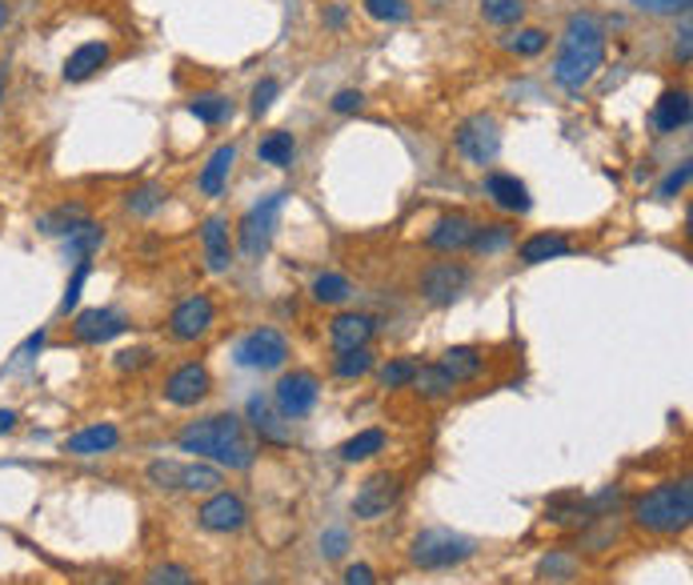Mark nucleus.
<instances>
[{
    "mask_svg": "<svg viewBox=\"0 0 693 585\" xmlns=\"http://www.w3.org/2000/svg\"><path fill=\"white\" fill-rule=\"evenodd\" d=\"M176 449L217 462L225 469H249L257 462V445L249 442V430L237 413H209V418L188 421L176 433Z\"/></svg>",
    "mask_w": 693,
    "mask_h": 585,
    "instance_id": "nucleus-1",
    "label": "nucleus"
},
{
    "mask_svg": "<svg viewBox=\"0 0 693 585\" xmlns=\"http://www.w3.org/2000/svg\"><path fill=\"white\" fill-rule=\"evenodd\" d=\"M602 61H606V24L594 12H573L565 21L557 61H553V80L565 93H582L597 77Z\"/></svg>",
    "mask_w": 693,
    "mask_h": 585,
    "instance_id": "nucleus-2",
    "label": "nucleus"
},
{
    "mask_svg": "<svg viewBox=\"0 0 693 585\" xmlns=\"http://www.w3.org/2000/svg\"><path fill=\"white\" fill-rule=\"evenodd\" d=\"M634 526L650 538H678L693 521V481L690 477H670L634 497Z\"/></svg>",
    "mask_w": 693,
    "mask_h": 585,
    "instance_id": "nucleus-3",
    "label": "nucleus"
},
{
    "mask_svg": "<svg viewBox=\"0 0 693 585\" xmlns=\"http://www.w3.org/2000/svg\"><path fill=\"white\" fill-rule=\"evenodd\" d=\"M477 553V541L465 538L457 530H445V526H433V530H421L418 538L409 541V562L418 570H453V565H465Z\"/></svg>",
    "mask_w": 693,
    "mask_h": 585,
    "instance_id": "nucleus-4",
    "label": "nucleus"
},
{
    "mask_svg": "<svg viewBox=\"0 0 693 585\" xmlns=\"http://www.w3.org/2000/svg\"><path fill=\"white\" fill-rule=\"evenodd\" d=\"M289 193H269L264 201H257L253 209L241 217V229H237V241H241L245 261H261L273 245L277 221H281V209H285Z\"/></svg>",
    "mask_w": 693,
    "mask_h": 585,
    "instance_id": "nucleus-5",
    "label": "nucleus"
},
{
    "mask_svg": "<svg viewBox=\"0 0 693 585\" xmlns=\"http://www.w3.org/2000/svg\"><path fill=\"white\" fill-rule=\"evenodd\" d=\"M453 144H457V153H462L469 165L477 169L494 165L497 153H501V124H497V117H489V112H474V117H465V121L457 124Z\"/></svg>",
    "mask_w": 693,
    "mask_h": 585,
    "instance_id": "nucleus-6",
    "label": "nucleus"
},
{
    "mask_svg": "<svg viewBox=\"0 0 693 585\" xmlns=\"http://www.w3.org/2000/svg\"><path fill=\"white\" fill-rule=\"evenodd\" d=\"M232 361L241 365V369H253V373H273V369H281L289 361L285 333L269 329V325L245 333L241 342H237V349H232Z\"/></svg>",
    "mask_w": 693,
    "mask_h": 585,
    "instance_id": "nucleus-7",
    "label": "nucleus"
},
{
    "mask_svg": "<svg viewBox=\"0 0 693 585\" xmlns=\"http://www.w3.org/2000/svg\"><path fill=\"white\" fill-rule=\"evenodd\" d=\"M317 401H321V381L317 373H308V369H293V373L281 377L273 389V405L285 421L308 418V413L317 409Z\"/></svg>",
    "mask_w": 693,
    "mask_h": 585,
    "instance_id": "nucleus-8",
    "label": "nucleus"
},
{
    "mask_svg": "<svg viewBox=\"0 0 693 585\" xmlns=\"http://www.w3.org/2000/svg\"><path fill=\"white\" fill-rule=\"evenodd\" d=\"M197 526L209 533H241L249 526V506H245L241 494H232V489H217L201 501L197 509Z\"/></svg>",
    "mask_w": 693,
    "mask_h": 585,
    "instance_id": "nucleus-9",
    "label": "nucleus"
},
{
    "mask_svg": "<svg viewBox=\"0 0 693 585\" xmlns=\"http://www.w3.org/2000/svg\"><path fill=\"white\" fill-rule=\"evenodd\" d=\"M469 281H474L469 266H462V261H437V266H430L418 277V293L430 305H453L469 289Z\"/></svg>",
    "mask_w": 693,
    "mask_h": 585,
    "instance_id": "nucleus-10",
    "label": "nucleus"
},
{
    "mask_svg": "<svg viewBox=\"0 0 693 585\" xmlns=\"http://www.w3.org/2000/svg\"><path fill=\"white\" fill-rule=\"evenodd\" d=\"M401 494H405V486H401V477L397 474L365 477L361 489H357V497H353V518L357 521H381L389 509L401 501Z\"/></svg>",
    "mask_w": 693,
    "mask_h": 585,
    "instance_id": "nucleus-11",
    "label": "nucleus"
},
{
    "mask_svg": "<svg viewBox=\"0 0 693 585\" xmlns=\"http://www.w3.org/2000/svg\"><path fill=\"white\" fill-rule=\"evenodd\" d=\"M213 325H217V305L205 293H193V297H185L169 313V337L173 342H201Z\"/></svg>",
    "mask_w": 693,
    "mask_h": 585,
    "instance_id": "nucleus-12",
    "label": "nucleus"
},
{
    "mask_svg": "<svg viewBox=\"0 0 693 585\" xmlns=\"http://www.w3.org/2000/svg\"><path fill=\"white\" fill-rule=\"evenodd\" d=\"M213 393V373L201 361H185L176 365L165 381V401L176 409H193Z\"/></svg>",
    "mask_w": 693,
    "mask_h": 585,
    "instance_id": "nucleus-13",
    "label": "nucleus"
},
{
    "mask_svg": "<svg viewBox=\"0 0 693 585\" xmlns=\"http://www.w3.org/2000/svg\"><path fill=\"white\" fill-rule=\"evenodd\" d=\"M129 329V317L117 310H85L73 321V342L80 345H105Z\"/></svg>",
    "mask_w": 693,
    "mask_h": 585,
    "instance_id": "nucleus-14",
    "label": "nucleus"
},
{
    "mask_svg": "<svg viewBox=\"0 0 693 585\" xmlns=\"http://www.w3.org/2000/svg\"><path fill=\"white\" fill-rule=\"evenodd\" d=\"M109 56H112V48L105 45V41H85V45L73 48V53L65 56L61 80H65V85H85V80H93L100 68L109 65Z\"/></svg>",
    "mask_w": 693,
    "mask_h": 585,
    "instance_id": "nucleus-15",
    "label": "nucleus"
},
{
    "mask_svg": "<svg viewBox=\"0 0 693 585\" xmlns=\"http://www.w3.org/2000/svg\"><path fill=\"white\" fill-rule=\"evenodd\" d=\"M474 232H477L474 217L453 213V217H441V221L433 225L430 237H425V245H430V249H437V253H465V249H469V241H474Z\"/></svg>",
    "mask_w": 693,
    "mask_h": 585,
    "instance_id": "nucleus-16",
    "label": "nucleus"
},
{
    "mask_svg": "<svg viewBox=\"0 0 693 585\" xmlns=\"http://www.w3.org/2000/svg\"><path fill=\"white\" fill-rule=\"evenodd\" d=\"M201 249H205L209 273H229L232 237H229V221H225V217H205V221H201Z\"/></svg>",
    "mask_w": 693,
    "mask_h": 585,
    "instance_id": "nucleus-17",
    "label": "nucleus"
},
{
    "mask_svg": "<svg viewBox=\"0 0 693 585\" xmlns=\"http://www.w3.org/2000/svg\"><path fill=\"white\" fill-rule=\"evenodd\" d=\"M377 333V321L369 317V313H337V317L329 321V342L337 354H345V349H361V345H369V337Z\"/></svg>",
    "mask_w": 693,
    "mask_h": 585,
    "instance_id": "nucleus-18",
    "label": "nucleus"
},
{
    "mask_svg": "<svg viewBox=\"0 0 693 585\" xmlns=\"http://www.w3.org/2000/svg\"><path fill=\"white\" fill-rule=\"evenodd\" d=\"M545 521L585 530V526H594V521H602V518L594 513V501H585L582 494H557L545 501Z\"/></svg>",
    "mask_w": 693,
    "mask_h": 585,
    "instance_id": "nucleus-19",
    "label": "nucleus"
},
{
    "mask_svg": "<svg viewBox=\"0 0 693 585\" xmlns=\"http://www.w3.org/2000/svg\"><path fill=\"white\" fill-rule=\"evenodd\" d=\"M693 109H690V93L685 89H665L653 105L650 121L658 133H682L685 124H690Z\"/></svg>",
    "mask_w": 693,
    "mask_h": 585,
    "instance_id": "nucleus-20",
    "label": "nucleus"
},
{
    "mask_svg": "<svg viewBox=\"0 0 693 585\" xmlns=\"http://www.w3.org/2000/svg\"><path fill=\"white\" fill-rule=\"evenodd\" d=\"M121 445V430L109 425V421H100V425H88V430L73 433L65 442L68 457H100V453H112Z\"/></svg>",
    "mask_w": 693,
    "mask_h": 585,
    "instance_id": "nucleus-21",
    "label": "nucleus"
},
{
    "mask_svg": "<svg viewBox=\"0 0 693 585\" xmlns=\"http://www.w3.org/2000/svg\"><path fill=\"white\" fill-rule=\"evenodd\" d=\"M485 197L506 213H529L533 209V197H529L526 181L509 177V173H489V177H485Z\"/></svg>",
    "mask_w": 693,
    "mask_h": 585,
    "instance_id": "nucleus-22",
    "label": "nucleus"
},
{
    "mask_svg": "<svg viewBox=\"0 0 693 585\" xmlns=\"http://www.w3.org/2000/svg\"><path fill=\"white\" fill-rule=\"evenodd\" d=\"M565 253H573V241L565 232H533L518 245L521 266H545V261H557Z\"/></svg>",
    "mask_w": 693,
    "mask_h": 585,
    "instance_id": "nucleus-23",
    "label": "nucleus"
},
{
    "mask_svg": "<svg viewBox=\"0 0 693 585\" xmlns=\"http://www.w3.org/2000/svg\"><path fill=\"white\" fill-rule=\"evenodd\" d=\"M437 365L457 381V386H465V381H477V377L485 373V354L477 349V345H453V349L441 354Z\"/></svg>",
    "mask_w": 693,
    "mask_h": 585,
    "instance_id": "nucleus-24",
    "label": "nucleus"
},
{
    "mask_svg": "<svg viewBox=\"0 0 693 585\" xmlns=\"http://www.w3.org/2000/svg\"><path fill=\"white\" fill-rule=\"evenodd\" d=\"M232 165H237V144H220L217 153L205 161V169H201V177H197L201 193H205V197H220L225 185H229Z\"/></svg>",
    "mask_w": 693,
    "mask_h": 585,
    "instance_id": "nucleus-25",
    "label": "nucleus"
},
{
    "mask_svg": "<svg viewBox=\"0 0 693 585\" xmlns=\"http://www.w3.org/2000/svg\"><path fill=\"white\" fill-rule=\"evenodd\" d=\"M100 245H105V229L88 217V221H80L77 229L65 237V257H73V266H77V261H93V253H97Z\"/></svg>",
    "mask_w": 693,
    "mask_h": 585,
    "instance_id": "nucleus-26",
    "label": "nucleus"
},
{
    "mask_svg": "<svg viewBox=\"0 0 693 585\" xmlns=\"http://www.w3.org/2000/svg\"><path fill=\"white\" fill-rule=\"evenodd\" d=\"M80 221H88V213H85V205H56V209H48V213H41L36 217V229L44 232V237H68V232L77 229Z\"/></svg>",
    "mask_w": 693,
    "mask_h": 585,
    "instance_id": "nucleus-27",
    "label": "nucleus"
},
{
    "mask_svg": "<svg viewBox=\"0 0 693 585\" xmlns=\"http://www.w3.org/2000/svg\"><path fill=\"white\" fill-rule=\"evenodd\" d=\"M225 486V474H220L217 465H205V462H193V465H181V494H217Z\"/></svg>",
    "mask_w": 693,
    "mask_h": 585,
    "instance_id": "nucleus-28",
    "label": "nucleus"
},
{
    "mask_svg": "<svg viewBox=\"0 0 693 585\" xmlns=\"http://www.w3.org/2000/svg\"><path fill=\"white\" fill-rule=\"evenodd\" d=\"M513 237H518V229H513V225H506V221L477 225L469 249H474V253H481V257H497V253H506L509 245H513Z\"/></svg>",
    "mask_w": 693,
    "mask_h": 585,
    "instance_id": "nucleus-29",
    "label": "nucleus"
},
{
    "mask_svg": "<svg viewBox=\"0 0 693 585\" xmlns=\"http://www.w3.org/2000/svg\"><path fill=\"white\" fill-rule=\"evenodd\" d=\"M413 389H418L425 401H441V398H453L457 381H453L441 365H418V373H413Z\"/></svg>",
    "mask_w": 693,
    "mask_h": 585,
    "instance_id": "nucleus-30",
    "label": "nucleus"
},
{
    "mask_svg": "<svg viewBox=\"0 0 693 585\" xmlns=\"http://www.w3.org/2000/svg\"><path fill=\"white\" fill-rule=\"evenodd\" d=\"M389 445V433L386 430H361L357 437H349V442L342 445V462L357 465V462H369V457H377V453Z\"/></svg>",
    "mask_w": 693,
    "mask_h": 585,
    "instance_id": "nucleus-31",
    "label": "nucleus"
},
{
    "mask_svg": "<svg viewBox=\"0 0 693 585\" xmlns=\"http://www.w3.org/2000/svg\"><path fill=\"white\" fill-rule=\"evenodd\" d=\"M577 557L573 553H565V550H550L545 557L538 562V577L541 582H553V585H565V582H573L577 577Z\"/></svg>",
    "mask_w": 693,
    "mask_h": 585,
    "instance_id": "nucleus-32",
    "label": "nucleus"
},
{
    "mask_svg": "<svg viewBox=\"0 0 693 585\" xmlns=\"http://www.w3.org/2000/svg\"><path fill=\"white\" fill-rule=\"evenodd\" d=\"M188 112L205 124H225L232 117V100L220 97V93H197V97L188 100Z\"/></svg>",
    "mask_w": 693,
    "mask_h": 585,
    "instance_id": "nucleus-33",
    "label": "nucleus"
},
{
    "mask_svg": "<svg viewBox=\"0 0 693 585\" xmlns=\"http://www.w3.org/2000/svg\"><path fill=\"white\" fill-rule=\"evenodd\" d=\"M281 413H273L269 409V401L257 393V398H249V421H253V430L261 433V437H269V442H277V445H285L289 442V433L281 430Z\"/></svg>",
    "mask_w": 693,
    "mask_h": 585,
    "instance_id": "nucleus-34",
    "label": "nucleus"
},
{
    "mask_svg": "<svg viewBox=\"0 0 693 585\" xmlns=\"http://www.w3.org/2000/svg\"><path fill=\"white\" fill-rule=\"evenodd\" d=\"M257 156H261L264 165L289 169L293 165V156H297V141H293V133H269L261 144H257Z\"/></svg>",
    "mask_w": 693,
    "mask_h": 585,
    "instance_id": "nucleus-35",
    "label": "nucleus"
},
{
    "mask_svg": "<svg viewBox=\"0 0 693 585\" xmlns=\"http://www.w3.org/2000/svg\"><path fill=\"white\" fill-rule=\"evenodd\" d=\"M353 297V281L342 273H321L317 281H313V301H321V305H345V301Z\"/></svg>",
    "mask_w": 693,
    "mask_h": 585,
    "instance_id": "nucleus-36",
    "label": "nucleus"
},
{
    "mask_svg": "<svg viewBox=\"0 0 693 585\" xmlns=\"http://www.w3.org/2000/svg\"><path fill=\"white\" fill-rule=\"evenodd\" d=\"M369 369H373L369 345H361V349H345V354L333 357V373L342 377V381H357V377H365Z\"/></svg>",
    "mask_w": 693,
    "mask_h": 585,
    "instance_id": "nucleus-37",
    "label": "nucleus"
},
{
    "mask_svg": "<svg viewBox=\"0 0 693 585\" xmlns=\"http://www.w3.org/2000/svg\"><path fill=\"white\" fill-rule=\"evenodd\" d=\"M526 0H481V17L497 29H509V24H521L526 17Z\"/></svg>",
    "mask_w": 693,
    "mask_h": 585,
    "instance_id": "nucleus-38",
    "label": "nucleus"
},
{
    "mask_svg": "<svg viewBox=\"0 0 693 585\" xmlns=\"http://www.w3.org/2000/svg\"><path fill=\"white\" fill-rule=\"evenodd\" d=\"M169 201V193L161 185H141V188H132L129 197H124V209L132 213V217H153L161 205Z\"/></svg>",
    "mask_w": 693,
    "mask_h": 585,
    "instance_id": "nucleus-39",
    "label": "nucleus"
},
{
    "mask_svg": "<svg viewBox=\"0 0 693 585\" xmlns=\"http://www.w3.org/2000/svg\"><path fill=\"white\" fill-rule=\"evenodd\" d=\"M141 585H201V577L181 562H156Z\"/></svg>",
    "mask_w": 693,
    "mask_h": 585,
    "instance_id": "nucleus-40",
    "label": "nucleus"
},
{
    "mask_svg": "<svg viewBox=\"0 0 693 585\" xmlns=\"http://www.w3.org/2000/svg\"><path fill=\"white\" fill-rule=\"evenodd\" d=\"M181 465L185 462H169V457H161V462H153L149 469H144V477H149V486L161 489V494H181Z\"/></svg>",
    "mask_w": 693,
    "mask_h": 585,
    "instance_id": "nucleus-41",
    "label": "nucleus"
},
{
    "mask_svg": "<svg viewBox=\"0 0 693 585\" xmlns=\"http://www.w3.org/2000/svg\"><path fill=\"white\" fill-rule=\"evenodd\" d=\"M413 373H418V361L413 357H393L389 365H381V386L386 389H409L413 386Z\"/></svg>",
    "mask_w": 693,
    "mask_h": 585,
    "instance_id": "nucleus-42",
    "label": "nucleus"
},
{
    "mask_svg": "<svg viewBox=\"0 0 693 585\" xmlns=\"http://www.w3.org/2000/svg\"><path fill=\"white\" fill-rule=\"evenodd\" d=\"M361 4L373 21H386V24L409 21V0H361Z\"/></svg>",
    "mask_w": 693,
    "mask_h": 585,
    "instance_id": "nucleus-43",
    "label": "nucleus"
},
{
    "mask_svg": "<svg viewBox=\"0 0 693 585\" xmlns=\"http://www.w3.org/2000/svg\"><path fill=\"white\" fill-rule=\"evenodd\" d=\"M88 273H93V261H77V266H73V277H68V285H65V297H61V313H73V310H77L80 289H85Z\"/></svg>",
    "mask_w": 693,
    "mask_h": 585,
    "instance_id": "nucleus-44",
    "label": "nucleus"
},
{
    "mask_svg": "<svg viewBox=\"0 0 693 585\" xmlns=\"http://www.w3.org/2000/svg\"><path fill=\"white\" fill-rule=\"evenodd\" d=\"M545 45H550V33H545V29H521V33L509 41V48L518 56H538L545 53Z\"/></svg>",
    "mask_w": 693,
    "mask_h": 585,
    "instance_id": "nucleus-45",
    "label": "nucleus"
},
{
    "mask_svg": "<svg viewBox=\"0 0 693 585\" xmlns=\"http://www.w3.org/2000/svg\"><path fill=\"white\" fill-rule=\"evenodd\" d=\"M277 93H281V85H277L273 77L257 80V85H253V97H249V112H253V117H264V112L273 109Z\"/></svg>",
    "mask_w": 693,
    "mask_h": 585,
    "instance_id": "nucleus-46",
    "label": "nucleus"
},
{
    "mask_svg": "<svg viewBox=\"0 0 693 585\" xmlns=\"http://www.w3.org/2000/svg\"><path fill=\"white\" fill-rule=\"evenodd\" d=\"M629 4L641 12H653V17H678V12L685 17L693 0H629Z\"/></svg>",
    "mask_w": 693,
    "mask_h": 585,
    "instance_id": "nucleus-47",
    "label": "nucleus"
},
{
    "mask_svg": "<svg viewBox=\"0 0 693 585\" xmlns=\"http://www.w3.org/2000/svg\"><path fill=\"white\" fill-rule=\"evenodd\" d=\"M690 177H693L690 161H682V165L673 169L670 177H665V181H661V185H658V201H673V197H678V193H682L685 185H690Z\"/></svg>",
    "mask_w": 693,
    "mask_h": 585,
    "instance_id": "nucleus-48",
    "label": "nucleus"
},
{
    "mask_svg": "<svg viewBox=\"0 0 693 585\" xmlns=\"http://www.w3.org/2000/svg\"><path fill=\"white\" fill-rule=\"evenodd\" d=\"M112 365H117L121 373H137V369H144V365H153V349H144V345H137V349H121V354L112 357Z\"/></svg>",
    "mask_w": 693,
    "mask_h": 585,
    "instance_id": "nucleus-49",
    "label": "nucleus"
},
{
    "mask_svg": "<svg viewBox=\"0 0 693 585\" xmlns=\"http://www.w3.org/2000/svg\"><path fill=\"white\" fill-rule=\"evenodd\" d=\"M345 550H349V530H342V526H333V530L321 533V553H325L329 562L345 557Z\"/></svg>",
    "mask_w": 693,
    "mask_h": 585,
    "instance_id": "nucleus-50",
    "label": "nucleus"
},
{
    "mask_svg": "<svg viewBox=\"0 0 693 585\" xmlns=\"http://www.w3.org/2000/svg\"><path fill=\"white\" fill-rule=\"evenodd\" d=\"M365 105V93L361 89H342L333 97V112H357Z\"/></svg>",
    "mask_w": 693,
    "mask_h": 585,
    "instance_id": "nucleus-51",
    "label": "nucleus"
},
{
    "mask_svg": "<svg viewBox=\"0 0 693 585\" xmlns=\"http://www.w3.org/2000/svg\"><path fill=\"white\" fill-rule=\"evenodd\" d=\"M345 585H377L373 565H365V562L349 565V570H345Z\"/></svg>",
    "mask_w": 693,
    "mask_h": 585,
    "instance_id": "nucleus-52",
    "label": "nucleus"
},
{
    "mask_svg": "<svg viewBox=\"0 0 693 585\" xmlns=\"http://www.w3.org/2000/svg\"><path fill=\"white\" fill-rule=\"evenodd\" d=\"M690 21H682V33H678V45H673V56H678V65H690V48H693V41H690Z\"/></svg>",
    "mask_w": 693,
    "mask_h": 585,
    "instance_id": "nucleus-53",
    "label": "nucleus"
},
{
    "mask_svg": "<svg viewBox=\"0 0 693 585\" xmlns=\"http://www.w3.org/2000/svg\"><path fill=\"white\" fill-rule=\"evenodd\" d=\"M17 421H21V413H17V409H0V437L17 430Z\"/></svg>",
    "mask_w": 693,
    "mask_h": 585,
    "instance_id": "nucleus-54",
    "label": "nucleus"
},
{
    "mask_svg": "<svg viewBox=\"0 0 693 585\" xmlns=\"http://www.w3.org/2000/svg\"><path fill=\"white\" fill-rule=\"evenodd\" d=\"M325 24H329V29H342V24H345V9H342V4H333V9L325 12Z\"/></svg>",
    "mask_w": 693,
    "mask_h": 585,
    "instance_id": "nucleus-55",
    "label": "nucleus"
},
{
    "mask_svg": "<svg viewBox=\"0 0 693 585\" xmlns=\"http://www.w3.org/2000/svg\"><path fill=\"white\" fill-rule=\"evenodd\" d=\"M9 24H12V4L9 0H0V33H4Z\"/></svg>",
    "mask_w": 693,
    "mask_h": 585,
    "instance_id": "nucleus-56",
    "label": "nucleus"
},
{
    "mask_svg": "<svg viewBox=\"0 0 693 585\" xmlns=\"http://www.w3.org/2000/svg\"><path fill=\"white\" fill-rule=\"evenodd\" d=\"M4 93H9V68H0V100H4Z\"/></svg>",
    "mask_w": 693,
    "mask_h": 585,
    "instance_id": "nucleus-57",
    "label": "nucleus"
}]
</instances>
